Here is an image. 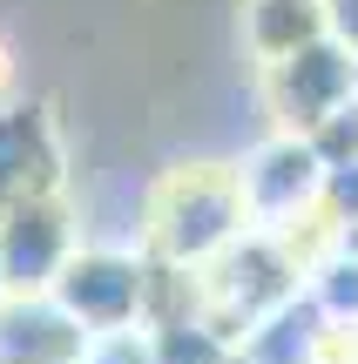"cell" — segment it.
<instances>
[{
    "label": "cell",
    "instance_id": "cell-1",
    "mask_svg": "<svg viewBox=\"0 0 358 364\" xmlns=\"http://www.w3.org/2000/svg\"><path fill=\"white\" fill-rule=\"evenodd\" d=\"M68 263V216L48 196L0 209V284L7 290H48Z\"/></svg>",
    "mask_w": 358,
    "mask_h": 364
},
{
    "label": "cell",
    "instance_id": "cell-2",
    "mask_svg": "<svg viewBox=\"0 0 358 364\" xmlns=\"http://www.w3.org/2000/svg\"><path fill=\"white\" fill-rule=\"evenodd\" d=\"M54 189V135L41 108H7L0 115V209Z\"/></svg>",
    "mask_w": 358,
    "mask_h": 364
},
{
    "label": "cell",
    "instance_id": "cell-3",
    "mask_svg": "<svg viewBox=\"0 0 358 364\" xmlns=\"http://www.w3.org/2000/svg\"><path fill=\"white\" fill-rule=\"evenodd\" d=\"M0 297H7V284H0Z\"/></svg>",
    "mask_w": 358,
    "mask_h": 364
}]
</instances>
